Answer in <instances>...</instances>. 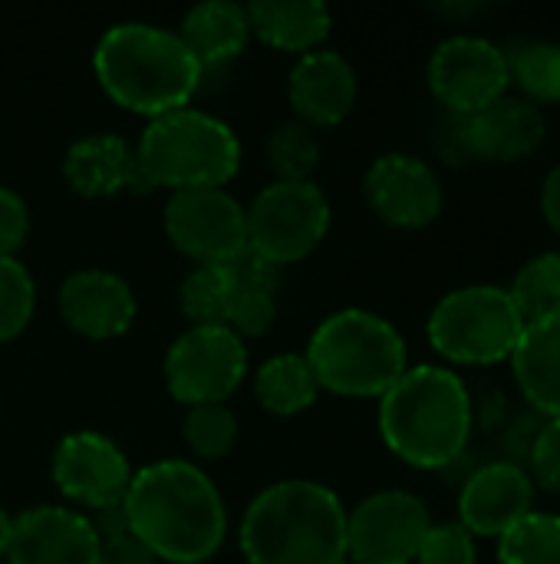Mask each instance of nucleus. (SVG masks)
I'll use <instances>...</instances> for the list:
<instances>
[{
	"instance_id": "ea45409f",
	"label": "nucleus",
	"mask_w": 560,
	"mask_h": 564,
	"mask_svg": "<svg viewBox=\"0 0 560 564\" xmlns=\"http://www.w3.org/2000/svg\"><path fill=\"white\" fill-rule=\"evenodd\" d=\"M541 212H545V221L551 225V231L560 238V162L548 172V178H545V188H541Z\"/></svg>"
},
{
	"instance_id": "5701e85b",
	"label": "nucleus",
	"mask_w": 560,
	"mask_h": 564,
	"mask_svg": "<svg viewBox=\"0 0 560 564\" xmlns=\"http://www.w3.org/2000/svg\"><path fill=\"white\" fill-rule=\"evenodd\" d=\"M508 360L525 403L545 420L560 416V317L528 324Z\"/></svg>"
},
{
	"instance_id": "9d476101",
	"label": "nucleus",
	"mask_w": 560,
	"mask_h": 564,
	"mask_svg": "<svg viewBox=\"0 0 560 564\" xmlns=\"http://www.w3.org/2000/svg\"><path fill=\"white\" fill-rule=\"evenodd\" d=\"M162 228L172 248L195 264H231L248 251V215L228 188L172 192Z\"/></svg>"
},
{
	"instance_id": "a19ab883",
	"label": "nucleus",
	"mask_w": 560,
	"mask_h": 564,
	"mask_svg": "<svg viewBox=\"0 0 560 564\" xmlns=\"http://www.w3.org/2000/svg\"><path fill=\"white\" fill-rule=\"evenodd\" d=\"M10 539H13V516L0 506V562H7L10 552Z\"/></svg>"
},
{
	"instance_id": "c756f323",
	"label": "nucleus",
	"mask_w": 560,
	"mask_h": 564,
	"mask_svg": "<svg viewBox=\"0 0 560 564\" xmlns=\"http://www.w3.org/2000/svg\"><path fill=\"white\" fill-rule=\"evenodd\" d=\"M241 426L238 416L231 413L228 403H211V406H191L185 413L182 423V440L191 449L195 459L205 463H218L224 456H231V449L238 446Z\"/></svg>"
},
{
	"instance_id": "bb28decb",
	"label": "nucleus",
	"mask_w": 560,
	"mask_h": 564,
	"mask_svg": "<svg viewBox=\"0 0 560 564\" xmlns=\"http://www.w3.org/2000/svg\"><path fill=\"white\" fill-rule=\"evenodd\" d=\"M512 83H518L521 96L535 106L560 102V43L528 40L508 53Z\"/></svg>"
},
{
	"instance_id": "cd10ccee",
	"label": "nucleus",
	"mask_w": 560,
	"mask_h": 564,
	"mask_svg": "<svg viewBox=\"0 0 560 564\" xmlns=\"http://www.w3.org/2000/svg\"><path fill=\"white\" fill-rule=\"evenodd\" d=\"M234 297V278L228 264H195L178 288V307L191 324H224Z\"/></svg>"
},
{
	"instance_id": "79ce46f5",
	"label": "nucleus",
	"mask_w": 560,
	"mask_h": 564,
	"mask_svg": "<svg viewBox=\"0 0 560 564\" xmlns=\"http://www.w3.org/2000/svg\"><path fill=\"white\" fill-rule=\"evenodd\" d=\"M343 564H353V562H343Z\"/></svg>"
},
{
	"instance_id": "2f4dec72",
	"label": "nucleus",
	"mask_w": 560,
	"mask_h": 564,
	"mask_svg": "<svg viewBox=\"0 0 560 564\" xmlns=\"http://www.w3.org/2000/svg\"><path fill=\"white\" fill-rule=\"evenodd\" d=\"M277 321V294L267 291H248V288H234V297L228 304L224 314V327L231 334L244 337H264Z\"/></svg>"
},
{
	"instance_id": "f03ea898",
	"label": "nucleus",
	"mask_w": 560,
	"mask_h": 564,
	"mask_svg": "<svg viewBox=\"0 0 560 564\" xmlns=\"http://www.w3.org/2000/svg\"><path fill=\"white\" fill-rule=\"evenodd\" d=\"M380 440L413 469H452L472 440L475 400L465 380L439 364L409 367L380 397Z\"/></svg>"
},
{
	"instance_id": "f3484780",
	"label": "nucleus",
	"mask_w": 560,
	"mask_h": 564,
	"mask_svg": "<svg viewBox=\"0 0 560 564\" xmlns=\"http://www.w3.org/2000/svg\"><path fill=\"white\" fill-rule=\"evenodd\" d=\"M535 506V482L525 466L495 459L462 482L459 492V525L475 539H502L512 525H518Z\"/></svg>"
},
{
	"instance_id": "f704fd0d",
	"label": "nucleus",
	"mask_w": 560,
	"mask_h": 564,
	"mask_svg": "<svg viewBox=\"0 0 560 564\" xmlns=\"http://www.w3.org/2000/svg\"><path fill=\"white\" fill-rule=\"evenodd\" d=\"M30 238V205L10 185H0V258H17Z\"/></svg>"
},
{
	"instance_id": "a878e982",
	"label": "nucleus",
	"mask_w": 560,
	"mask_h": 564,
	"mask_svg": "<svg viewBox=\"0 0 560 564\" xmlns=\"http://www.w3.org/2000/svg\"><path fill=\"white\" fill-rule=\"evenodd\" d=\"M267 165L274 172V182H310V175L320 165V135L300 119H284L271 129L264 142Z\"/></svg>"
},
{
	"instance_id": "c9c22d12",
	"label": "nucleus",
	"mask_w": 560,
	"mask_h": 564,
	"mask_svg": "<svg viewBox=\"0 0 560 564\" xmlns=\"http://www.w3.org/2000/svg\"><path fill=\"white\" fill-rule=\"evenodd\" d=\"M231 278H234V288H248V291H267V294H277L281 288V274L284 268L271 264L267 258L254 254V251H244L241 258H234L228 264Z\"/></svg>"
},
{
	"instance_id": "58836bf2",
	"label": "nucleus",
	"mask_w": 560,
	"mask_h": 564,
	"mask_svg": "<svg viewBox=\"0 0 560 564\" xmlns=\"http://www.w3.org/2000/svg\"><path fill=\"white\" fill-rule=\"evenodd\" d=\"M99 545L102 542H112V539H122L129 535V516H125V502H112V506H102L96 512H86Z\"/></svg>"
},
{
	"instance_id": "f8f14e48",
	"label": "nucleus",
	"mask_w": 560,
	"mask_h": 564,
	"mask_svg": "<svg viewBox=\"0 0 560 564\" xmlns=\"http://www.w3.org/2000/svg\"><path fill=\"white\" fill-rule=\"evenodd\" d=\"M429 529V509L416 492H373L347 512V562L413 564Z\"/></svg>"
},
{
	"instance_id": "72a5a7b5",
	"label": "nucleus",
	"mask_w": 560,
	"mask_h": 564,
	"mask_svg": "<svg viewBox=\"0 0 560 564\" xmlns=\"http://www.w3.org/2000/svg\"><path fill=\"white\" fill-rule=\"evenodd\" d=\"M525 469H528L531 482H538L551 496H560V416L545 420V426L535 436Z\"/></svg>"
},
{
	"instance_id": "6ab92c4d",
	"label": "nucleus",
	"mask_w": 560,
	"mask_h": 564,
	"mask_svg": "<svg viewBox=\"0 0 560 564\" xmlns=\"http://www.w3.org/2000/svg\"><path fill=\"white\" fill-rule=\"evenodd\" d=\"M99 539L86 519L69 506H33L13 516V539L7 564H96Z\"/></svg>"
},
{
	"instance_id": "0eeeda50",
	"label": "nucleus",
	"mask_w": 560,
	"mask_h": 564,
	"mask_svg": "<svg viewBox=\"0 0 560 564\" xmlns=\"http://www.w3.org/2000/svg\"><path fill=\"white\" fill-rule=\"evenodd\" d=\"M525 334V321L505 288L469 284L449 291L426 321L432 350L459 367H495L508 360Z\"/></svg>"
},
{
	"instance_id": "f257e3e1",
	"label": "nucleus",
	"mask_w": 560,
	"mask_h": 564,
	"mask_svg": "<svg viewBox=\"0 0 560 564\" xmlns=\"http://www.w3.org/2000/svg\"><path fill=\"white\" fill-rule=\"evenodd\" d=\"M129 535L158 564H208L228 539V506L215 479L188 459H158L132 473Z\"/></svg>"
},
{
	"instance_id": "7c9ffc66",
	"label": "nucleus",
	"mask_w": 560,
	"mask_h": 564,
	"mask_svg": "<svg viewBox=\"0 0 560 564\" xmlns=\"http://www.w3.org/2000/svg\"><path fill=\"white\" fill-rule=\"evenodd\" d=\"M36 314V281L20 258H0V344L17 340Z\"/></svg>"
},
{
	"instance_id": "ddd939ff",
	"label": "nucleus",
	"mask_w": 560,
	"mask_h": 564,
	"mask_svg": "<svg viewBox=\"0 0 560 564\" xmlns=\"http://www.w3.org/2000/svg\"><path fill=\"white\" fill-rule=\"evenodd\" d=\"M132 473L135 469L129 466V456L119 449V443L92 430L66 433L56 443L50 463V479L56 492L76 512H96L102 506L122 502Z\"/></svg>"
},
{
	"instance_id": "dca6fc26",
	"label": "nucleus",
	"mask_w": 560,
	"mask_h": 564,
	"mask_svg": "<svg viewBox=\"0 0 560 564\" xmlns=\"http://www.w3.org/2000/svg\"><path fill=\"white\" fill-rule=\"evenodd\" d=\"M56 304L63 324L73 334L96 344L125 337L139 317V301L132 284L106 268H79L66 274Z\"/></svg>"
},
{
	"instance_id": "393cba45",
	"label": "nucleus",
	"mask_w": 560,
	"mask_h": 564,
	"mask_svg": "<svg viewBox=\"0 0 560 564\" xmlns=\"http://www.w3.org/2000/svg\"><path fill=\"white\" fill-rule=\"evenodd\" d=\"M508 297L515 301L525 327L560 317V251L535 254L512 281Z\"/></svg>"
},
{
	"instance_id": "7ed1b4c3",
	"label": "nucleus",
	"mask_w": 560,
	"mask_h": 564,
	"mask_svg": "<svg viewBox=\"0 0 560 564\" xmlns=\"http://www.w3.org/2000/svg\"><path fill=\"white\" fill-rule=\"evenodd\" d=\"M99 89L145 122L191 106L205 69L175 30L125 20L109 26L92 50Z\"/></svg>"
},
{
	"instance_id": "e433bc0d",
	"label": "nucleus",
	"mask_w": 560,
	"mask_h": 564,
	"mask_svg": "<svg viewBox=\"0 0 560 564\" xmlns=\"http://www.w3.org/2000/svg\"><path fill=\"white\" fill-rule=\"evenodd\" d=\"M541 426H545V416H538L535 410L515 416V420L505 426V436H502V453H505L502 459L525 466V463H528V453H531V446H535V436H538Z\"/></svg>"
},
{
	"instance_id": "473e14b6",
	"label": "nucleus",
	"mask_w": 560,
	"mask_h": 564,
	"mask_svg": "<svg viewBox=\"0 0 560 564\" xmlns=\"http://www.w3.org/2000/svg\"><path fill=\"white\" fill-rule=\"evenodd\" d=\"M416 564H475V535L459 522L432 525L419 545Z\"/></svg>"
},
{
	"instance_id": "39448f33",
	"label": "nucleus",
	"mask_w": 560,
	"mask_h": 564,
	"mask_svg": "<svg viewBox=\"0 0 560 564\" xmlns=\"http://www.w3.org/2000/svg\"><path fill=\"white\" fill-rule=\"evenodd\" d=\"M304 360L320 393L347 400H380L409 370L403 334L366 307L327 314L314 327Z\"/></svg>"
},
{
	"instance_id": "4be33fe9",
	"label": "nucleus",
	"mask_w": 560,
	"mask_h": 564,
	"mask_svg": "<svg viewBox=\"0 0 560 564\" xmlns=\"http://www.w3.org/2000/svg\"><path fill=\"white\" fill-rule=\"evenodd\" d=\"M175 33L191 50V56L198 59L201 69L228 66L251 43L248 7L231 3V0H205V3H195L182 17V23H178Z\"/></svg>"
},
{
	"instance_id": "4468645a",
	"label": "nucleus",
	"mask_w": 560,
	"mask_h": 564,
	"mask_svg": "<svg viewBox=\"0 0 560 564\" xmlns=\"http://www.w3.org/2000/svg\"><path fill=\"white\" fill-rule=\"evenodd\" d=\"M363 195L370 212L399 231L429 228L446 205L436 169L409 152H383L373 159L363 175Z\"/></svg>"
},
{
	"instance_id": "c85d7f7f",
	"label": "nucleus",
	"mask_w": 560,
	"mask_h": 564,
	"mask_svg": "<svg viewBox=\"0 0 560 564\" xmlns=\"http://www.w3.org/2000/svg\"><path fill=\"white\" fill-rule=\"evenodd\" d=\"M498 564H560V516L528 512L498 539Z\"/></svg>"
},
{
	"instance_id": "9b49d317",
	"label": "nucleus",
	"mask_w": 560,
	"mask_h": 564,
	"mask_svg": "<svg viewBox=\"0 0 560 564\" xmlns=\"http://www.w3.org/2000/svg\"><path fill=\"white\" fill-rule=\"evenodd\" d=\"M426 83L449 116H475L508 93V53L485 36H446L429 56Z\"/></svg>"
},
{
	"instance_id": "412c9836",
	"label": "nucleus",
	"mask_w": 560,
	"mask_h": 564,
	"mask_svg": "<svg viewBox=\"0 0 560 564\" xmlns=\"http://www.w3.org/2000/svg\"><path fill=\"white\" fill-rule=\"evenodd\" d=\"M251 36L281 53H314L327 43L333 13L320 0H257L248 3Z\"/></svg>"
},
{
	"instance_id": "20e7f679",
	"label": "nucleus",
	"mask_w": 560,
	"mask_h": 564,
	"mask_svg": "<svg viewBox=\"0 0 560 564\" xmlns=\"http://www.w3.org/2000/svg\"><path fill=\"white\" fill-rule=\"evenodd\" d=\"M248 564H343L347 506L314 479H281L261 489L238 529Z\"/></svg>"
},
{
	"instance_id": "b1692460",
	"label": "nucleus",
	"mask_w": 560,
	"mask_h": 564,
	"mask_svg": "<svg viewBox=\"0 0 560 564\" xmlns=\"http://www.w3.org/2000/svg\"><path fill=\"white\" fill-rule=\"evenodd\" d=\"M254 397L271 416H300L317 403L320 387L304 354H277L254 370Z\"/></svg>"
},
{
	"instance_id": "aec40b11",
	"label": "nucleus",
	"mask_w": 560,
	"mask_h": 564,
	"mask_svg": "<svg viewBox=\"0 0 560 564\" xmlns=\"http://www.w3.org/2000/svg\"><path fill=\"white\" fill-rule=\"evenodd\" d=\"M63 178L83 198H112L122 192L152 195L135 145L116 132H92L76 139L63 155Z\"/></svg>"
},
{
	"instance_id": "6e6552de",
	"label": "nucleus",
	"mask_w": 560,
	"mask_h": 564,
	"mask_svg": "<svg viewBox=\"0 0 560 564\" xmlns=\"http://www.w3.org/2000/svg\"><path fill=\"white\" fill-rule=\"evenodd\" d=\"M248 215V251L267 258L277 268L300 264L310 258L333 221V208L327 192L310 182H271L264 185L251 205H244Z\"/></svg>"
},
{
	"instance_id": "4c0bfd02",
	"label": "nucleus",
	"mask_w": 560,
	"mask_h": 564,
	"mask_svg": "<svg viewBox=\"0 0 560 564\" xmlns=\"http://www.w3.org/2000/svg\"><path fill=\"white\" fill-rule=\"evenodd\" d=\"M96 564H158V558L132 535L112 539L99 545V562Z\"/></svg>"
},
{
	"instance_id": "2eb2a0df",
	"label": "nucleus",
	"mask_w": 560,
	"mask_h": 564,
	"mask_svg": "<svg viewBox=\"0 0 560 564\" xmlns=\"http://www.w3.org/2000/svg\"><path fill=\"white\" fill-rule=\"evenodd\" d=\"M452 119H455L459 159H479V162H498V165L521 162L535 155L548 135L545 109L512 93L479 109L475 116H465V119L452 116Z\"/></svg>"
},
{
	"instance_id": "1a4fd4ad",
	"label": "nucleus",
	"mask_w": 560,
	"mask_h": 564,
	"mask_svg": "<svg viewBox=\"0 0 560 564\" xmlns=\"http://www.w3.org/2000/svg\"><path fill=\"white\" fill-rule=\"evenodd\" d=\"M162 380L185 410L228 403L248 380V347L224 324H191L165 350Z\"/></svg>"
},
{
	"instance_id": "a211bd4d",
	"label": "nucleus",
	"mask_w": 560,
	"mask_h": 564,
	"mask_svg": "<svg viewBox=\"0 0 560 564\" xmlns=\"http://www.w3.org/2000/svg\"><path fill=\"white\" fill-rule=\"evenodd\" d=\"M356 96L360 79L353 63L330 46L297 56L287 73V102L294 119L307 122L310 129L340 126L353 112Z\"/></svg>"
},
{
	"instance_id": "423d86ee",
	"label": "nucleus",
	"mask_w": 560,
	"mask_h": 564,
	"mask_svg": "<svg viewBox=\"0 0 560 564\" xmlns=\"http://www.w3.org/2000/svg\"><path fill=\"white\" fill-rule=\"evenodd\" d=\"M135 155L155 192L224 188L241 172L238 132L224 119L195 106L145 122Z\"/></svg>"
}]
</instances>
